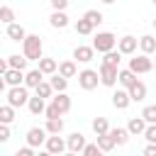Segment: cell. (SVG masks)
Instances as JSON below:
<instances>
[{
  "instance_id": "7bdbcfd3",
  "label": "cell",
  "mask_w": 156,
  "mask_h": 156,
  "mask_svg": "<svg viewBox=\"0 0 156 156\" xmlns=\"http://www.w3.org/2000/svg\"><path fill=\"white\" fill-rule=\"evenodd\" d=\"M51 7L54 10H66L68 7V0H51Z\"/></svg>"
},
{
  "instance_id": "f35d334b",
  "label": "cell",
  "mask_w": 156,
  "mask_h": 156,
  "mask_svg": "<svg viewBox=\"0 0 156 156\" xmlns=\"http://www.w3.org/2000/svg\"><path fill=\"white\" fill-rule=\"evenodd\" d=\"M44 115H46V119H51V117H61V110H58V107H56L54 102H49V105H46V112H44Z\"/></svg>"
},
{
  "instance_id": "d6a6232c",
  "label": "cell",
  "mask_w": 156,
  "mask_h": 156,
  "mask_svg": "<svg viewBox=\"0 0 156 156\" xmlns=\"http://www.w3.org/2000/svg\"><path fill=\"white\" fill-rule=\"evenodd\" d=\"M73 27H76V32H78V34H83V37H85V34H93V29H95V27H93V24H90L85 17H80V20L73 24Z\"/></svg>"
},
{
  "instance_id": "8fae6325",
  "label": "cell",
  "mask_w": 156,
  "mask_h": 156,
  "mask_svg": "<svg viewBox=\"0 0 156 156\" xmlns=\"http://www.w3.org/2000/svg\"><path fill=\"white\" fill-rule=\"evenodd\" d=\"M129 102H132V95H129V90H127V88H119V90H115V93H112V105H115L117 110H127V107H129Z\"/></svg>"
},
{
  "instance_id": "9a60e30c",
  "label": "cell",
  "mask_w": 156,
  "mask_h": 156,
  "mask_svg": "<svg viewBox=\"0 0 156 156\" xmlns=\"http://www.w3.org/2000/svg\"><path fill=\"white\" fill-rule=\"evenodd\" d=\"M7 29H5V34L12 39V41H24L27 39V32H24V27L22 24H17V22H10V24H5Z\"/></svg>"
},
{
  "instance_id": "f1b7e54d",
  "label": "cell",
  "mask_w": 156,
  "mask_h": 156,
  "mask_svg": "<svg viewBox=\"0 0 156 156\" xmlns=\"http://www.w3.org/2000/svg\"><path fill=\"white\" fill-rule=\"evenodd\" d=\"M51 85H54V90H56V93H63V90L68 88V78H66V76H61V73L56 71V73L51 76Z\"/></svg>"
},
{
  "instance_id": "1f68e13d",
  "label": "cell",
  "mask_w": 156,
  "mask_h": 156,
  "mask_svg": "<svg viewBox=\"0 0 156 156\" xmlns=\"http://www.w3.org/2000/svg\"><path fill=\"white\" fill-rule=\"evenodd\" d=\"M93 132H95V136H98V134H107V132H110L107 119H105V117H95V119H93Z\"/></svg>"
},
{
  "instance_id": "d590c367",
  "label": "cell",
  "mask_w": 156,
  "mask_h": 156,
  "mask_svg": "<svg viewBox=\"0 0 156 156\" xmlns=\"http://www.w3.org/2000/svg\"><path fill=\"white\" fill-rule=\"evenodd\" d=\"M83 17H85V20H88V22H90V24H93V27H98V24H100V22H102V20H105V17H102V12H100V10H88V12H85V15H83Z\"/></svg>"
},
{
  "instance_id": "60d3db41",
  "label": "cell",
  "mask_w": 156,
  "mask_h": 156,
  "mask_svg": "<svg viewBox=\"0 0 156 156\" xmlns=\"http://www.w3.org/2000/svg\"><path fill=\"white\" fill-rule=\"evenodd\" d=\"M0 141L2 144L10 141V124H5V122H0Z\"/></svg>"
},
{
  "instance_id": "277c9868",
  "label": "cell",
  "mask_w": 156,
  "mask_h": 156,
  "mask_svg": "<svg viewBox=\"0 0 156 156\" xmlns=\"http://www.w3.org/2000/svg\"><path fill=\"white\" fill-rule=\"evenodd\" d=\"M129 68L136 73V76H141V73H151L154 71V61L149 58V54H139V56H134V58H129Z\"/></svg>"
},
{
  "instance_id": "836d02e7",
  "label": "cell",
  "mask_w": 156,
  "mask_h": 156,
  "mask_svg": "<svg viewBox=\"0 0 156 156\" xmlns=\"http://www.w3.org/2000/svg\"><path fill=\"white\" fill-rule=\"evenodd\" d=\"M12 119H15V107H12L10 102H7V105H2V107H0V122L10 124Z\"/></svg>"
},
{
  "instance_id": "3957f363",
  "label": "cell",
  "mask_w": 156,
  "mask_h": 156,
  "mask_svg": "<svg viewBox=\"0 0 156 156\" xmlns=\"http://www.w3.org/2000/svg\"><path fill=\"white\" fill-rule=\"evenodd\" d=\"M93 46H95V51H98V54L112 51V49L117 46V37H115L112 32H98V34H95V39H93Z\"/></svg>"
},
{
  "instance_id": "b9f144b4",
  "label": "cell",
  "mask_w": 156,
  "mask_h": 156,
  "mask_svg": "<svg viewBox=\"0 0 156 156\" xmlns=\"http://www.w3.org/2000/svg\"><path fill=\"white\" fill-rule=\"evenodd\" d=\"M15 156H34V146H29V144H27V146L17 149V154H15Z\"/></svg>"
},
{
  "instance_id": "f6af8a7d",
  "label": "cell",
  "mask_w": 156,
  "mask_h": 156,
  "mask_svg": "<svg viewBox=\"0 0 156 156\" xmlns=\"http://www.w3.org/2000/svg\"><path fill=\"white\" fill-rule=\"evenodd\" d=\"M100 2H105V5H112V2H115V0H100Z\"/></svg>"
},
{
  "instance_id": "2e32d148",
  "label": "cell",
  "mask_w": 156,
  "mask_h": 156,
  "mask_svg": "<svg viewBox=\"0 0 156 156\" xmlns=\"http://www.w3.org/2000/svg\"><path fill=\"white\" fill-rule=\"evenodd\" d=\"M49 24L56 27V29H66V27H68V15H66V10H54L51 17H49Z\"/></svg>"
},
{
  "instance_id": "cb8c5ba5",
  "label": "cell",
  "mask_w": 156,
  "mask_h": 156,
  "mask_svg": "<svg viewBox=\"0 0 156 156\" xmlns=\"http://www.w3.org/2000/svg\"><path fill=\"white\" fill-rule=\"evenodd\" d=\"M39 68H41L44 76H54V73L58 71V63H56V58H46V56H41V58H39Z\"/></svg>"
},
{
  "instance_id": "ee69618b",
  "label": "cell",
  "mask_w": 156,
  "mask_h": 156,
  "mask_svg": "<svg viewBox=\"0 0 156 156\" xmlns=\"http://www.w3.org/2000/svg\"><path fill=\"white\" fill-rule=\"evenodd\" d=\"M144 156H156V144H146V149H144Z\"/></svg>"
},
{
  "instance_id": "d4e9b609",
  "label": "cell",
  "mask_w": 156,
  "mask_h": 156,
  "mask_svg": "<svg viewBox=\"0 0 156 156\" xmlns=\"http://www.w3.org/2000/svg\"><path fill=\"white\" fill-rule=\"evenodd\" d=\"M136 80H139V78H136V73H134L132 68H122V71H119V85H122V88H132Z\"/></svg>"
},
{
  "instance_id": "6da1fadb",
  "label": "cell",
  "mask_w": 156,
  "mask_h": 156,
  "mask_svg": "<svg viewBox=\"0 0 156 156\" xmlns=\"http://www.w3.org/2000/svg\"><path fill=\"white\" fill-rule=\"evenodd\" d=\"M41 51H44L41 37H39V34H27V39L22 41V54H24L29 61H39V58H41Z\"/></svg>"
},
{
  "instance_id": "52a82bcc",
  "label": "cell",
  "mask_w": 156,
  "mask_h": 156,
  "mask_svg": "<svg viewBox=\"0 0 156 156\" xmlns=\"http://www.w3.org/2000/svg\"><path fill=\"white\" fill-rule=\"evenodd\" d=\"M44 149H46V154H49V156H58V154L68 151V144H66V139H61L58 134H49V136H46Z\"/></svg>"
},
{
  "instance_id": "ac0fdd59",
  "label": "cell",
  "mask_w": 156,
  "mask_h": 156,
  "mask_svg": "<svg viewBox=\"0 0 156 156\" xmlns=\"http://www.w3.org/2000/svg\"><path fill=\"white\" fill-rule=\"evenodd\" d=\"M127 90H129V95H132V102H141V100L146 98V93H149L141 80H136V83H134L132 88H127Z\"/></svg>"
},
{
  "instance_id": "83f0119b",
  "label": "cell",
  "mask_w": 156,
  "mask_h": 156,
  "mask_svg": "<svg viewBox=\"0 0 156 156\" xmlns=\"http://www.w3.org/2000/svg\"><path fill=\"white\" fill-rule=\"evenodd\" d=\"M7 63H10V68H22V71H24L27 63H29V58H27L24 54H22V56H20V54H10V56H7Z\"/></svg>"
},
{
  "instance_id": "30bf717a",
  "label": "cell",
  "mask_w": 156,
  "mask_h": 156,
  "mask_svg": "<svg viewBox=\"0 0 156 156\" xmlns=\"http://www.w3.org/2000/svg\"><path fill=\"white\" fill-rule=\"evenodd\" d=\"M2 80H5L7 88L22 85V83H24V71H22V68H7V71L2 73Z\"/></svg>"
},
{
  "instance_id": "4fadbf2b",
  "label": "cell",
  "mask_w": 156,
  "mask_h": 156,
  "mask_svg": "<svg viewBox=\"0 0 156 156\" xmlns=\"http://www.w3.org/2000/svg\"><path fill=\"white\" fill-rule=\"evenodd\" d=\"M73 58L76 61H80V63H90L93 58H95V46H76L73 49Z\"/></svg>"
},
{
  "instance_id": "e575fe53",
  "label": "cell",
  "mask_w": 156,
  "mask_h": 156,
  "mask_svg": "<svg viewBox=\"0 0 156 156\" xmlns=\"http://www.w3.org/2000/svg\"><path fill=\"white\" fill-rule=\"evenodd\" d=\"M0 22H2V24L15 22V12H12V7H10V5H2V7H0Z\"/></svg>"
},
{
  "instance_id": "5b68a950",
  "label": "cell",
  "mask_w": 156,
  "mask_h": 156,
  "mask_svg": "<svg viewBox=\"0 0 156 156\" xmlns=\"http://www.w3.org/2000/svg\"><path fill=\"white\" fill-rule=\"evenodd\" d=\"M100 83V71H93V68H85L78 73V85L83 90H95Z\"/></svg>"
},
{
  "instance_id": "ab89813d",
  "label": "cell",
  "mask_w": 156,
  "mask_h": 156,
  "mask_svg": "<svg viewBox=\"0 0 156 156\" xmlns=\"http://www.w3.org/2000/svg\"><path fill=\"white\" fill-rule=\"evenodd\" d=\"M102 149L98 146V141L95 144H85V149H83V156H95V154H100Z\"/></svg>"
},
{
  "instance_id": "603a6c76",
  "label": "cell",
  "mask_w": 156,
  "mask_h": 156,
  "mask_svg": "<svg viewBox=\"0 0 156 156\" xmlns=\"http://www.w3.org/2000/svg\"><path fill=\"white\" fill-rule=\"evenodd\" d=\"M139 49H141L144 54H154V51H156V37H154V34L139 37Z\"/></svg>"
},
{
  "instance_id": "d6986e66",
  "label": "cell",
  "mask_w": 156,
  "mask_h": 156,
  "mask_svg": "<svg viewBox=\"0 0 156 156\" xmlns=\"http://www.w3.org/2000/svg\"><path fill=\"white\" fill-rule=\"evenodd\" d=\"M51 102H54V105L61 110V115H66V112L71 110V98L66 95V90H63V93H56V95L51 98Z\"/></svg>"
},
{
  "instance_id": "8d00e7d4",
  "label": "cell",
  "mask_w": 156,
  "mask_h": 156,
  "mask_svg": "<svg viewBox=\"0 0 156 156\" xmlns=\"http://www.w3.org/2000/svg\"><path fill=\"white\" fill-rule=\"evenodd\" d=\"M141 117L149 122V124H156V105H146L141 110Z\"/></svg>"
},
{
  "instance_id": "ba28073f",
  "label": "cell",
  "mask_w": 156,
  "mask_h": 156,
  "mask_svg": "<svg viewBox=\"0 0 156 156\" xmlns=\"http://www.w3.org/2000/svg\"><path fill=\"white\" fill-rule=\"evenodd\" d=\"M46 127H32V129H27V144L29 146H41V144H46Z\"/></svg>"
},
{
  "instance_id": "4316f807",
  "label": "cell",
  "mask_w": 156,
  "mask_h": 156,
  "mask_svg": "<svg viewBox=\"0 0 156 156\" xmlns=\"http://www.w3.org/2000/svg\"><path fill=\"white\" fill-rule=\"evenodd\" d=\"M122 56H124V54H122L119 49H117V51H115V49H112V51H105V54H102V63H110V66H117V68H119Z\"/></svg>"
},
{
  "instance_id": "5bb4252c",
  "label": "cell",
  "mask_w": 156,
  "mask_h": 156,
  "mask_svg": "<svg viewBox=\"0 0 156 156\" xmlns=\"http://www.w3.org/2000/svg\"><path fill=\"white\" fill-rule=\"evenodd\" d=\"M146 127H149V122L139 115V117H132L129 122H127V129H129V134L132 136H139V134H144L146 132Z\"/></svg>"
},
{
  "instance_id": "4dcf8cb0",
  "label": "cell",
  "mask_w": 156,
  "mask_h": 156,
  "mask_svg": "<svg viewBox=\"0 0 156 156\" xmlns=\"http://www.w3.org/2000/svg\"><path fill=\"white\" fill-rule=\"evenodd\" d=\"M44 127H46L49 134H61V132H63V119H61V117H51V119H46Z\"/></svg>"
},
{
  "instance_id": "f546056e",
  "label": "cell",
  "mask_w": 156,
  "mask_h": 156,
  "mask_svg": "<svg viewBox=\"0 0 156 156\" xmlns=\"http://www.w3.org/2000/svg\"><path fill=\"white\" fill-rule=\"evenodd\" d=\"M34 90H37V95H41L44 100H46V98H54V93H56V90H54V85H51V80H41Z\"/></svg>"
},
{
  "instance_id": "484cf974",
  "label": "cell",
  "mask_w": 156,
  "mask_h": 156,
  "mask_svg": "<svg viewBox=\"0 0 156 156\" xmlns=\"http://www.w3.org/2000/svg\"><path fill=\"white\" fill-rule=\"evenodd\" d=\"M58 73L66 76V78H76V76H78V66H76V61H61V63H58Z\"/></svg>"
},
{
  "instance_id": "44dd1931",
  "label": "cell",
  "mask_w": 156,
  "mask_h": 156,
  "mask_svg": "<svg viewBox=\"0 0 156 156\" xmlns=\"http://www.w3.org/2000/svg\"><path fill=\"white\" fill-rule=\"evenodd\" d=\"M110 134H112V139H115L117 146H124V144L129 141V136H132L127 127H115V129H110Z\"/></svg>"
},
{
  "instance_id": "74e56055",
  "label": "cell",
  "mask_w": 156,
  "mask_h": 156,
  "mask_svg": "<svg viewBox=\"0 0 156 156\" xmlns=\"http://www.w3.org/2000/svg\"><path fill=\"white\" fill-rule=\"evenodd\" d=\"M141 136H144L146 141H151V144H156V124H149V127H146V132H144Z\"/></svg>"
},
{
  "instance_id": "7c38bea8",
  "label": "cell",
  "mask_w": 156,
  "mask_h": 156,
  "mask_svg": "<svg viewBox=\"0 0 156 156\" xmlns=\"http://www.w3.org/2000/svg\"><path fill=\"white\" fill-rule=\"evenodd\" d=\"M66 144H68V154H83V149H85V136H83L80 132H73V134L66 139Z\"/></svg>"
},
{
  "instance_id": "7dc6e473",
  "label": "cell",
  "mask_w": 156,
  "mask_h": 156,
  "mask_svg": "<svg viewBox=\"0 0 156 156\" xmlns=\"http://www.w3.org/2000/svg\"><path fill=\"white\" fill-rule=\"evenodd\" d=\"M154 71H156V63H154Z\"/></svg>"
},
{
  "instance_id": "e0dca14e",
  "label": "cell",
  "mask_w": 156,
  "mask_h": 156,
  "mask_svg": "<svg viewBox=\"0 0 156 156\" xmlns=\"http://www.w3.org/2000/svg\"><path fill=\"white\" fill-rule=\"evenodd\" d=\"M41 80H44L41 68H32V71H27V73H24V85H27V88H37Z\"/></svg>"
},
{
  "instance_id": "7a4b0ae2",
  "label": "cell",
  "mask_w": 156,
  "mask_h": 156,
  "mask_svg": "<svg viewBox=\"0 0 156 156\" xmlns=\"http://www.w3.org/2000/svg\"><path fill=\"white\" fill-rule=\"evenodd\" d=\"M7 102L12 105V107H22V105H27L29 102V88L22 83V85H12V88H7Z\"/></svg>"
},
{
  "instance_id": "ffe728a7",
  "label": "cell",
  "mask_w": 156,
  "mask_h": 156,
  "mask_svg": "<svg viewBox=\"0 0 156 156\" xmlns=\"http://www.w3.org/2000/svg\"><path fill=\"white\" fill-rule=\"evenodd\" d=\"M27 107H29V112H32V115H44V112H46V102H44V98H41V95L29 98Z\"/></svg>"
},
{
  "instance_id": "8992f818",
  "label": "cell",
  "mask_w": 156,
  "mask_h": 156,
  "mask_svg": "<svg viewBox=\"0 0 156 156\" xmlns=\"http://www.w3.org/2000/svg\"><path fill=\"white\" fill-rule=\"evenodd\" d=\"M100 83L112 88L115 83H119V68L110 66V63H100Z\"/></svg>"
},
{
  "instance_id": "c3c4849f",
  "label": "cell",
  "mask_w": 156,
  "mask_h": 156,
  "mask_svg": "<svg viewBox=\"0 0 156 156\" xmlns=\"http://www.w3.org/2000/svg\"><path fill=\"white\" fill-rule=\"evenodd\" d=\"M154 5H156V0H154Z\"/></svg>"
},
{
  "instance_id": "bcb514c9",
  "label": "cell",
  "mask_w": 156,
  "mask_h": 156,
  "mask_svg": "<svg viewBox=\"0 0 156 156\" xmlns=\"http://www.w3.org/2000/svg\"><path fill=\"white\" fill-rule=\"evenodd\" d=\"M154 29H156V20H154Z\"/></svg>"
},
{
  "instance_id": "9c48e42d",
  "label": "cell",
  "mask_w": 156,
  "mask_h": 156,
  "mask_svg": "<svg viewBox=\"0 0 156 156\" xmlns=\"http://www.w3.org/2000/svg\"><path fill=\"white\" fill-rule=\"evenodd\" d=\"M136 46H139V39H136V37H132V34H124L122 39H117V49H119L124 56L136 54Z\"/></svg>"
},
{
  "instance_id": "7402d4cb",
  "label": "cell",
  "mask_w": 156,
  "mask_h": 156,
  "mask_svg": "<svg viewBox=\"0 0 156 156\" xmlns=\"http://www.w3.org/2000/svg\"><path fill=\"white\" fill-rule=\"evenodd\" d=\"M95 141H98V146L102 149V154H110V151H112V149L117 146L110 132H107V134H98V136H95Z\"/></svg>"
}]
</instances>
